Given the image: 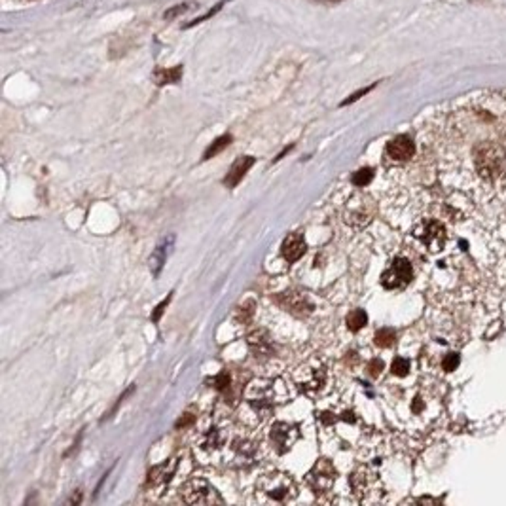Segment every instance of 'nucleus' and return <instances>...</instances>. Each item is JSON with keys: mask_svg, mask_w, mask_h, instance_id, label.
<instances>
[{"mask_svg": "<svg viewBox=\"0 0 506 506\" xmlns=\"http://www.w3.org/2000/svg\"><path fill=\"white\" fill-rule=\"evenodd\" d=\"M257 500L262 505L290 502L298 495V486L287 472H268L257 481Z\"/></svg>", "mask_w": 506, "mask_h": 506, "instance_id": "1", "label": "nucleus"}, {"mask_svg": "<svg viewBox=\"0 0 506 506\" xmlns=\"http://www.w3.org/2000/svg\"><path fill=\"white\" fill-rule=\"evenodd\" d=\"M181 499L188 505H224L216 488L203 478L188 480L181 488Z\"/></svg>", "mask_w": 506, "mask_h": 506, "instance_id": "2", "label": "nucleus"}, {"mask_svg": "<svg viewBox=\"0 0 506 506\" xmlns=\"http://www.w3.org/2000/svg\"><path fill=\"white\" fill-rule=\"evenodd\" d=\"M476 169L484 179L493 181L502 173V165H505V150L497 146V144H481L476 150Z\"/></svg>", "mask_w": 506, "mask_h": 506, "instance_id": "3", "label": "nucleus"}, {"mask_svg": "<svg viewBox=\"0 0 506 506\" xmlns=\"http://www.w3.org/2000/svg\"><path fill=\"white\" fill-rule=\"evenodd\" d=\"M306 481L315 495L330 493L336 481V469L328 459H319L307 472Z\"/></svg>", "mask_w": 506, "mask_h": 506, "instance_id": "4", "label": "nucleus"}, {"mask_svg": "<svg viewBox=\"0 0 506 506\" xmlns=\"http://www.w3.org/2000/svg\"><path fill=\"white\" fill-rule=\"evenodd\" d=\"M300 429L292 423H285V421H277L269 429V444H271V450L275 451L277 455L288 453L296 446V442L300 440Z\"/></svg>", "mask_w": 506, "mask_h": 506, "instance_id": "5", "label": "nucleus"}, {"mask_svg": "<svg viewBox=\"0 0 506 506\" xmlns=\"http://www.w3.org/2000/svg\"><path fill=\"white\" fill-rule=\"evenodd\" d=\"M326 368L320 363H307L298 368V372L294 374V379L298 383V387L304 389L306 393L315 394L320 393L326 385Z\"/></svg>", "mask_w": 506, "mask_h": 506, "instance_id": "6", "label": "nucleus"}, {"mask_svg": "<svg viewBox=\"0 0 506 506\" xmlns=\"http://www.w3.org/2000/svg\"><path fill=\"white\" fill-rule=\"evenodd\" d=\"M413 235L425 245L427 250L431 252H440L446 245V228L438 220H421L413 228Z\"/></svg>", "mask_w": 506, "mask_h": 506, "instance_id": "7", "label": "nucleus"}, {"mask_svg": "<svg viewBox=\"0 0 506 506\" xmlns=\"http://www.w3.org/2000/svg\"><path fill=\"white\" fill-rule=\"evenodd\" d=\"M413 279L412 264L406 258H394L393 264L389 266L382 275V285L387 290H400L406 288Z\"/></svg>", "mask_w": 506, "mask_h": 506, "instance_id": "8", "label": "nucleus"}, {"mask_svg": "<svg viewBox=\"0 0 506 506\" xmlns=\"http://www.w3.org/2000/svg\"><path fill=\"white\" fill-rule=\"evenodd\" d=\"M247 404L252 412L260 415V421L273 412V387L269 383H252L247 391Z\"/></svg>", "mask_w": 506, "mask_h": 506, "instance_id": "9", "label": "nucleus"}, {"mask_svg": "<svg viewBox=\"0 0 506 506\" xmlns=\"http://www.w3.org/2000/svg\"><path fill=\"white\" fill-rule=\"evenodd\" d=\"M374 213L375 207L370 197H366V195H355V197L347 203V207H345L344 219L345 222L353 226V228H364V226L372 220Z\"/></svg>", "mask_w": 506, "mask_h": 506, "instance_id": "10", "label": "nucleus"}, {"mask_svg": "<svg viewBox=\"0 0 506 506\" xmlns=\"http://www.w3.org/2000/svg\"><path fill=\"white\" fill-rule=\"evenodd\" d=\"M231 459L235 467L249 469L257 462V444L249 438H239L231 446Z\"/></svg>", "mask_w": 506, "mask_h": 506, "instance_id": "11", "label": "nucleus"}, {"mask_svg": "<svg viewBox=\"0 0 506 506\" xmlns=\"http://www.w3.org/2000/svg\"><path fill=\"white\" fill-rule=\"evenodd\" d=\"M307 250V243L306 239H304V233H290L288 238H285L281 245V254L283 258L287 260L288 264H294L298 262L304 254H306Z\"/></svg>", "mask_w": 506, "mask_h": 506, "instance_id": "12", "label": "nucleus"}, {"mask_svg": "<svg viewBox=\"0 0 506 506\" xmlns=\"http://www.w3.org/2000/svg\"><path fill=\"white\" fill-rule=\"evenodd\" d=\"M413 152H415V144L408 135H398L387 143V156L396 162H406L413 156Z\"/></svg>", "mask_w": 506, "mask_h": 506, "instance_id": "13", "label": "nucleus"}, {"mask_svg": "<svg viewBox=\"0 0 506 506\" xmlns=\"http://www.w3.org/2000/svg\"><path fill=\"white\" fill-rule=\"evenodd\" d=\"M275 301L277 304H281L287 311L296 313V315H307V313H311L313 309V304L307 300L304 294L285 292L281 294V296H277Z\"/></svg>", "mask_w": 506, "mask_h": 506, "instance_id": "14", "label": "nucleus"}, {"mask_svg": "<svg viewBox=\"0 0 506 506\" xmlns=\"http://www.w3.org/2000/svg\"><path fill=\"white\" fill-rule=\"evenodd\" d=\"M176 470V461H165L163 465H157L154 469L148 472V478H146V486L148 488H163V486H167L173 474H175Z\"/></svg>", "mask_w": 506, "mask_h": 506, "instance_id": "15", "label": "nucleus"}, {"mask_svg": "<svg viewBox=\"0 0 506 506\" xmlns=\"http://www.w3.org/2000/svg\"><path fill=\"white\" fill-rule=\"evenodd\" d=\"M254 165V157L252 156H241L238 157L235 162H233V165L230 167V171H228V175H226L224 179V184L228 188H235L239 184V182L243 181V176L249 173V169Z\"/></svg>", "mask_w": 506, "mask_h": 506, "instance_id": "16", "label": "nucleus"}, {"mask_svg": "<svg viewBox=\"0 0 506 506\" xmlns=\"http://www.w3.org/2000/svg\"><path fill=\"white\" fill-rule=\"evenodd\" d=\"M247 342H249L250 351L257 356H271V353H273V342H271L268 332L262 330V328L249 334Z\"/></svg>", "mask_w": 506, "mask_h": 506, "instance_id": "17", "label": "nucleus"}, {"mask_svg": "<svg viewBox=\"0 0 506 506\" xmlns=\"http://www.w3.org/2000/svg\"><path fill=\"white\" fill-rule=\"evenodd\" d=\"M175 243V238H169V241L165 239L156 250H154V254L150 258V269L154 275H160V271H162L163 264L167 260V254H169V249H171V245Z\"/></svg>", "mask_w": 506, "mask_h": 506, "instance_id": "18", "label": "nucleus"}, {"mask_svg": "<svg viewBox=\"0 0 506 506\" xmlns=\"http://www.w3.org/2000/svg\"><path fill=\"white\" fill-rule=\"evenodd\" d=\"M345 323H347V328H349L351 332H358L368 325V315H366L364 309H353V311H349V315H347Z\"/></svg>", "mask_w": 506, "mask_h": 506, "instance_id": "19", "label": "nucleus"}, {"mask_svg": "<svg viewBox=\"0 0 506 506\" xmlns=\"http://www.w3.org/2000/svg\"><path fill=\"white\" fill-rule=\"evenodd\" d=\"M224 432L220 431V429H211V431L207 432L205 440H203V450L207 451H216L220 450L222 446H224Z\"/></svg>", "mask_w": 506, "mask_h": 506, "instance_id": "20", "label": "nucleus"}, {"mask_svg": "<svg viewBox=\"0 0 506 506\" xmlns=\"http://www.w3.org/2000/svg\"><path fill=\"white\" fill-rule=\"evenodd\" d=\"M375 345L377 347H383V349H387L391 345H394L396 342V332L393 328H382V330L375 332Z\"/></svg>", "mask_w": 506, "mask_h": 506, "instance_id": "21", "label": "nucleus"}, {"mask_svg": "<svg viewBox=\"0 0 506 506\" xmlns=\"http://www.w3.org/2000/svg\"><path fill=\"white\" fill-rule=\"evenodd\" d=\"M231 143V135H224V137H220L216 138L209 148L205 150V154H203V160H211V157H214L216 154H220V152L224 150L226 146H230Z\"/></svg>", "mask_w": 506, "mask_h": 506, "instance_id": "22", "label": "nucleus"}, {"mask_svg": "<svg viewBox=\"0 0 506 506\" xmlns=\"http://www.w3.org/2000/svg\"><path fill=\"white\" fill-rule=\"evenodd\" d=\"M372 179H374V169L363 167V169H358L355 175L351 176V182H353L355 186L364 188V186H368L370 182H372Z\"/></svg>", "mask_w": 506, "mask_h": 506, "instance_id": "23", "label": "nucleus"}, {"mask_svg": "<svg viewBox=\"0 0 506 506\" xmlns=\"http://www.w3.org/2000/svg\"><path fill=\"white\" fill-rule=\"evenodd\" d=\"M213 387L220 393H228L231 387V377H230V372L228 370H222L219 375H214L213 377Z\"/></svg>", "mask_w": 506, "mask_h": 506, "instance_id": "24", "label": "nucleus"}, {"mask_svg": "<svg viewBox=\"0 0 506 506\" xmlns=\"http://www.w3.org/2000/svg\"><path fill=\"white\" fill-rule=\"evenodd\" d=\"M182 74V69L181 67H176L173 70H157L156 72V84L163 86V84H169V82H176L181 78Z\"/></svg>", "mask_w": 506, "mask_h": 506, "instance_id": "25", "label": "nucleus"}, {"mask_svg": "<svg viewBox=\"0 0 506 506\" xmlns=\"http://www.w3.org/2000/svg\"><path fill=\"white\" fill-rule=\"evenodd\" d=\"M391 372H393L394 375H398V377H404V375H408V372H410V361L404 358V356H396L393 364H391Z\"/></svg>", "mask_w": 506, "mask_h": 506, "instance_id": "26", "label": "nucleus"}, {"mask_svg": "<svg viewBox=\"0 0 506 506\" xmlns=\"http://www.w3.org/2000/svg\"><path fill=\"white\" fill-rule=\"evenodd\" d=\"M383 368H385V364H383L382 358H374V361L368 363V374L372 375V377H379Z\"/></svg>", "mask_w": 506, "mask_h": 506, "instance_id": "27", "label": "nucleus"}, {"mask_svg": "<svg viewBox=\"0 0 506 506\" xmlns=\"http://www.w3.org/2000/svg\"><path fill=\"white\" fill-rule=\"evenodd\" d=\"M442 364H444V370H448V372L455 370L457 366H459V355H457V353H450V355L446 356Z\"/></svg>", "mask_w": 506, "mask_h": 506, "instance_id": "28", "label": "nucleus"}, {"mask_svg": "<svg viewBox=\"0 0 506 506\" xmlns=\"http://www.w3.org/2000/svg\"><path fill=\"white\" fill-rule=\"evenodd\" d=\"M169 301H171V296H167V298L156 307V311L152 313V323H157V320H160V317H162L163 311H165V307L169 306Z\"/></svg>", "mask_w": 506, "mask_h": 506, "instance_id": "29", "label": "nucleus"}, {"mask_svg": "<svg viewBox=\"0 0 506 506\" xmlns=\"http://www.w3.org/2000/svg\"><path fill=\"white\" fill-rule=\"evenodd\" d=\"M194 419H195V415H192V413H184V415H182V417L176 421L175 427L176 429H181V427L184 429V427L192 425V423H194Z\"/></svg>", "mask_w": 506, "mask_h": 506, "instance_id": "30", "label": "nucleus"}, {"mask_svg": "<svg viewBox=\"0 0 506 506\" xmlns=\"http://www.w3.org/2000/svg\"><path fill=\"white\" fill-rule=\"evenodd\" d=\"M372 88H374V86H370V88H364V89H361V91H356L355 95H351L349 99H345L344 103H342V107H345V105H349V103H355L356 99H361V97H363V95L368 93V91H370V89H372Z\"/></svg>", "mask_w": 506, "mask_h": 506, "instance_id": "31", "label": "nucleus"}]
</instances>
